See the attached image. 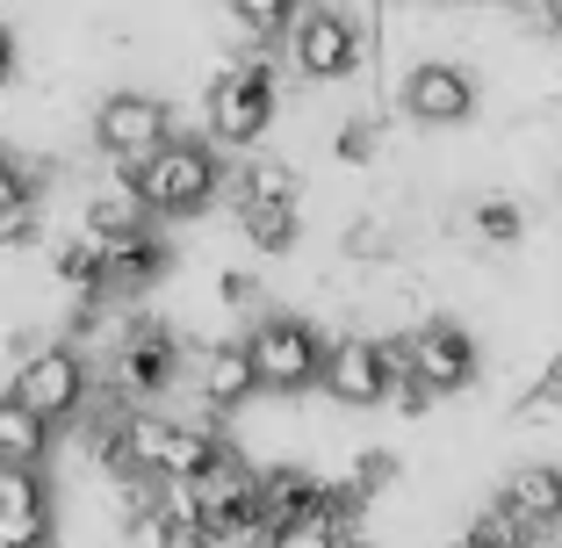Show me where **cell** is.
Returning a JSON list of instances; mask_svg holds the SVG:
<instances>
[{"label":"cell","instance_id":"obj_1","mask_svg":"<svg viewBox=\"0 0 562 548\" xmlns=\"http://www.w3.org/2000/svg\"><path fill=\"white\" fill-rule=\"evenodd\" d=\"M246 354H252V376H260V390H274V398H303V390H317L325 382V333H317L311 317L296 311H267L260 325L246 333Z\"/></svg>","mask_w":562,"mask_h":548},{"label":"cell","instance_id":"obj_2","mask_svg":"<svg viewBox=\"0 0 562 548\" xmlns=\"http://www.w3.org/2000/svg\"><path fill=\"white\" fill-rule=\"evenodd\" d=\"M224 188V152L210 137H173L159 159H145V210L151 216H195Z\"/></svg>","mask_w":562,"mask_h":548},{"label":"cell","instance_id":"obj_3","mask_svg":"<svg viewBox=\"0 0 562 548\" xmlns=\"http://www.w3.org/2000/svg\"><path fill=\"white\" fill-rule=\"evenodd\" d=\"M87 390H94V368H87V354L80 347H36L30 361L15 368V382H8V398L15 404H30L44 426H66V418H80L87 412Z\"/></svg>","mask_w":562,"mask_h":548},{"label":"cell","instance_id":"obj_4","mask_svg":"<svg viewBox=\"0 0 562 548\" xmlns=\"http://www.w3.org/2000/svg\"><path fill=\"white\" fill-rule=\"evenodd\" d=\"M274 66H267V51H252V58H238V72L224 87H210V145L216 152H246L252 137L274 123Z\"/></svg>","mask_w":562,"mask_h":548},{"label":"cell","instance_id":"obj_5","mask_svg":"<svg viewBox=\"0 0 562 548\" xmlns=\"http://www.w3.org/2000/svg\"><path fill=\"white\" fill-rule=\"evenodd\" d=\"M289 58L303 80H347L353 66L375 58V36H368V22L339 15V8H303L289 30Z\"/></svg>","mask_w":562,"mask_h":548},{"label":"cell","instance_id":"obj_6","mask_svg":"<svg viewBox=\"0 0 562 548\" xmlns=\"http://www.w3.org/2000/svg\"><path fill=\"white\" fill-rule=\"evenodd\" d=\"M94 145L101 159H159L173 145V109L159 94H137V87H116L101 94L94 109Z\"/></svg>","mask_w":562,"mask_h":548},{"label":"cell","instance_id":"obj_7","mask_svg":"<svg viewBox=\"0 0 562 548\" xmlns=\"http://www.w3.org/2000/svg\"><path fill=\"white\" fill-rule=\"evenodd\" d=\"M173 368H181V347H173V333H166L159 317H131V339H123L116 361H109L116 412H145V404L159 398L166 382H173Z\"/></svg>","mask_w":562,"mask_h":548},{"label":"cell","instance_id":"obj_8","mask_svg":"<svg viewBox=\"0 0 562 548\" xmlns=\"http://www.w3.org/2000/svg\"><path fill=\"white\" fill-rule=\"evenodd\" d=\"M331 404H353V412H368V404H390V390H397V368L382 361V339H331V361H325V382H317Z\"/></svg>","mask_w":562,"mask_h":548},{"label":"cell","instance_id":"obj_9","mask_svg":"<svg viewBox=\"0 0 562 548\" xmlns=\"http://www.w3.org/2000/svg\"><path fill=\"white\" fill-rule=\"evenodd\" d=\"M412 376L426 382L432 398L469 390V382H476V339H469V325H454V317L412 325Z\"/></svg>","mask_w":562,"mask_h":548},{"label":"cell","instance_id":"obj_10","mask_svg":"<svg viewBox=\"0 0 562 548\" xmlns=\"http://www.w3.org/2000/svg\"><path fill=\"white\" fill-rule=\"evenodd\" d=\"M397 101L412 123H462V116H476V80L462 66H447V58H426V66L404 72Z\"/></svg>","mask_w":562,"mask_h":548},{"label":"cell","instance_id":"obj_11","mask_svg":"<svg viewBox=\"0 0 562 548\" xmlns=\"http://www.w3.org/2000/svg\"><path fill=\"white\" fill-rule=\"evenodd\" d=\"M260 390V376H252V354L246 339H224V347H202L195 361V398H202V418H224V412H246V398Z\"/></svg>","mask_w":562,"mask_h":548},{"label":"cell","instance_id":"obj_12","mask_svg":"<svg viewBox=\"0 0 562 548\" xmlns=\"http://www.w3.org/2000/svg\"><path fill=\"white\" fill-rule=\"evenodd\" d=\"M0 548H50V483L36 469H0Z\"/></svg>","mask_w":562,"mask_h":548},{"label":"cell","instance_id":"obj_13","mask_svg":"<svg viewBox=\"0 0 562 548\" xmlns=\"http://www.w3.org/2000/svg\"><path fill=\"white\" fill-rule=\"evenodd\" d=\"M317 505H325V483H317L303 462L260 469V513L281 519V527H289V541H303V527L317 519Z\"/></svg>","mask_w":562,"mask_h":548},{"label":"cell","instance_id":"obj_14","mask_svg":"<svg viewBox=\"0 0 562 548\" xmlns=\"http://www.w3.org/2000/svg\"><path fill=\"white\" fill-rule=\"evenodd\" d=\"M94 238V232H87ZM101 253V275H109V289H151L173 267V246H166L159 232H131V238H94Z\"/></svg>","mask_w":562,"mask_h":548},{"label":"cell","instance_id":"obj_15","mask_svg":"<svg viewBox=\"0 0 562 548\" xmlns=\"http://www.w3.org/2000/svg\"><path fill=\"white\" fill-rule=\"evenodd\" d=\"M497 505H505V513H519L533 534L562 527V469H555V462L513 469V477H505V491H497Z\"/></svg>","mask_w":562,"mask_h":548},{"label":"cell","instance_id":"obj_16","mask_svg":"<svg viewBox=\"0 0 562 548\" xmlns=\"http://www.w3.org/2000/svg\"><path fill=\"white\" fill-rule=\"evenodd\" d=\"M44 455H50V426L30 404L0 398V469H36L44 477Z\"/></svg>","mask_w":562,"mask_h":548},{"label":"cell","instance_id":"obj_17","mask_svg":"<svg viewBox=\"0 0 562 548\" xmlns=\"http://www.w3.org/2000/svg\"><path fill=\"white\" fill-rule=\"evenodd\" d=\"M238 232H246L252 253H289L303 238V210H267V202H238Z\"/></svg>","mask_w":562,"mask_h":548},{"label":"cell","instance_id":"obj_18","mask_svg":"<svg viewBox=\"0 0 562 548\" xmlns=\"http://www.w3.org/2000/svg\"><path fill=\"white\" fill-rule=\"evenodd\" d=\"M238 202H267V210H296L303 202V174L289 159H252L246 181H238Z\"/></svg>","mask_w":562,"mask_h":548},{"label":"cell","instance_id":"obj_19","mask_svg":"<svg viewBox=\"0 0 562 548\" xmlns=\"http://www.w3.org/2000/svg\"><path fill=\"white\" fill-rule=\"evenodd\" d=\"M296 15H303V8H281V0H246V8H232V30L246 36L252 51H267L274 36L289 44V30H296Z\"/></svg>","mask_w":562,"mask_h":548},{"label":"cell","instance_id":"obj_20","mask_svg":"<svg viewBox=\"0 0 562 548\" xmlns=\"http://www.w3.org/2000/svg\"><path fill=\"white\" fill-rule=\"evenodd\" d=\"M469 224H476L483 246H513V238L527 232V210H519L513 195H491V202H476V216H469Z\"/></svg>","mask_w":562,"mask_h":548},{"label":"cell","instance_id":"obj_21","mask_svg":"<svg viewBox=\"0 0 562 548\" xmlns=\"http://www.w3.org/2000/svg\"><path fill=\"white\" fill-rule=\"evenodd\" d=\"M331 152L347 159V167H368L382 152V123L375 116H353V123H339V137H331Z\"/></svg>","mask_w":562,"mask_h":548},{"label":"cell","instance_id":"obj_22","mask_svg":"<svg viewBox=\"0 0 562 548\" xmlns=\"http://www.w3.org/2000/svg\"><path fill=\"white\" fill-rule=\"evenodd\" d=\"M30 246H44V216H8L0 224V253H30Z\"/></svg>","mask_w":562,"mask_h":548},{"label":"cell","instance_id":"obj_23","mask_svg":"<svg viewBox=\"0 0 562 548\" xmlns=\"http://www.w3.org/2000/svg\"><path fill=\"white\" fill-rule=\"evenodd\" d=\"M347 260H390V238H382V224H353V232H347Z\"/></svg>","mask_w":562,"mask_h":548},{"label":"cell","instance_id":"obj_24","mask_svg":"<svg viewBox=\"0 0 562 548\" xmlns=\"http://www.w3.org/2000/svg\"><path fill=\"white\" fill-rule=\"evenodd\" d=\"M390 477H397V455H361V462H353V483H361L368 499H375Z\"/></svg>","mask_w":562,"mask_h":548},{"label":"cell","instance_id":"obj_25","mask_svg":"<svg viewBox=\"0 0 562 548\" xmlns=\"http://www.w3.org/2000/svg\"><path fill=\"white\" fill-rule=\"evenodd\" d=\"M390 404H397L404 418H418V412H432V390H426V382H418V376H404L397 390H390Z\"/></svg>","mask_w":562,"mask_h":548},{"label":"cell","instance_id":"obj_26","mask_svg":"<svg viewBox=\"0 0 562 548\" xmlns=\"http://www.w3.org/2000/svg\"><path fill=\"white\" fill-rule=\"evenodd\" d=\"M216 297H224V303H252V297H260V282H252L246 267H224V275H216Z\"/></svg>","mask_w":562,"mask_h":548},{"label":"cell","instance_id":"obj_27","mask_svg":"<svg viewBox=\"0 0 562 548\" xmlns=\"http://www.w3.org/2000/svg\"><path fill=\"white\" fill-rule=\"evenodd\" d=\"M8 72H15V30L0 22V80H8Z\"/></svg>","mask_w":562,"mask_h":548},{"label":"cell","instance_id":"obj_28","mask_svg":"<svg viewBox=\"0 0 562 548\" xmlns=\"http://www.w3.org/2000/svg\"><path fill=\"white\" fill-rule=\"evenodd\" d=\"M173 548H210V534H173Z\"/></svg>","mask_w":562,"mask_h":548},{"label":"cell","instance_id":"obj_29","mask_svg":"<svg viewBox=\"0 0 562 548\" xmlns=\"http://www.w3.org/2000/svg\"><path fill=\"white\" fill-rule=\"evenodd\" d=\"M339 548H375V541H368V534H353V541H339Z\"/></svg>","mask_w":562,"mask_h":548},{"label":"cell","instance_id":"obj_30","mask_svg":"<svg viewBox=\"0 0 562 548\" xmlns=\"http://www.w3.org/2000/svg\"><path fill=\"white\" fill-rule=\"evenodd\" d=\"M0 167H8V152H0Z\"/></svg>","mask_w":562,"mask_h":548}]
</instances>
